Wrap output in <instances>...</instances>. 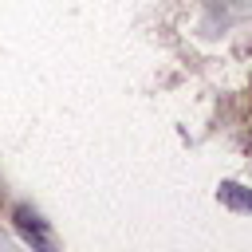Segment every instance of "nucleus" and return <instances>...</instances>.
Masks as SVG:
<instances>
[{
    "instance_id": "nucleus-1",
    "label": "nucleus",
    "mask_w": 252,
    "mask_h": 252,
    "mask_svg": "<svg viewBox=\"0 0 252 252\" xmlns=\"http://www.w3.org/2000/svg\"><path fill=\"white\" fill-rule=\"evenodd\" d=\"M12 224H16V232L32 244V252H59L55 240H51V232H47V224H43V217L32 213L28 205H16V209H12Z\"/></svg>"
},
{
    "instance_id": "nucleus-2",
    "label": "nucleus",
    "mask_w": 252,
    "mask_h": 252,
    "mask_svg": "<svg viewBox=\"0 0 252 252\" xmlns=\"http://www.w3.org/2000/svg\"><path fill=\"white\" fill-rule=\"evenodd\" d=\"M217 197H220V205H228V209H236V213H252V189H244V185H236V181H220Z\"/></svg>"
}]
</instances>
